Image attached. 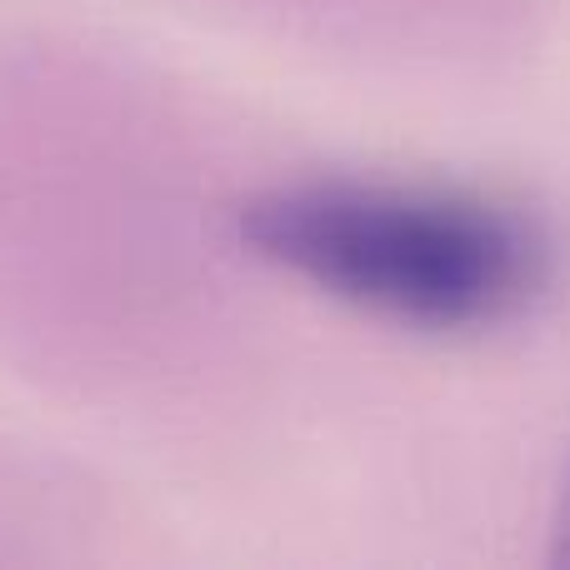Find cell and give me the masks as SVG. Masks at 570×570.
I'll list each match as a JSON object with an SVG mask.
<instances>
[{
    "mask_svg": "<svg viewBox=\"0 0 570 570\" xmlns=\"http://www.w3.org/2000/svg\"><path fill=\"white\" fill-rule=\"evenodd\" d=\"M556 566H570V475H566V491H561V511H556Z\"/></svg>",
    "mask_w": 570,
    "mask_h": 570,
    "instance_id": "obj_2",
    "label": "cell"
},
{
    "mask_svg": "<svg viewBox=\"0 0 570 570\" xmlns=\"http://www.w3.org/2000/svg\"><path fill=\"white\" fill-rule=\"evenodd\" d=\"M240 240L295 281L421 331L505 325L551 281V240L471 190L301 180L240 206Z\"/></svg>",
    "mask_w": 570,
    "mask_h": 570,
    "instance_id": "obj_1",
    "label": "cell"
}]
</instances>
